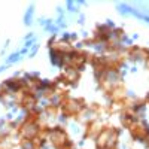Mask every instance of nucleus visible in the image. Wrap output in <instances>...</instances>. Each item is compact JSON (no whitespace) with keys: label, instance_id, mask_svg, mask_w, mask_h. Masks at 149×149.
Wrapping results in <instances>:
<instances>
[{"label":"nucleus","instance_id":"obj_1","mask_svg":"<svg viewBox=\"0 0 149 149\" xmlns=\"http://www.w3.org/2000/svg\"><path fill=\"white\" fill-rule=\"evenodd\" d=\"M69 133L66 130L64 125H57V127H52V131L49 134L48 140L51 142V145L54 146V149H61L64 146V143L69 140Z\"/></svg>","mask_w":149,"mask_h":149},{"label":"nucleus","instance_id":"obj_2","mask_svg":"<svg viewBox=\"0 0 149 149\" xmlns=\"http://www.w3.org/2000/svg\"><path fill=\"white\" fill-rule=\"evenodd\" d=\"M130 131V136L134 139V140H139V142H146L149 139V127L146 125V124L143 121H136L133 125L128 128Z\"/></svg>","mask_w":149,"mask_h":149},{"label":"nucleus","instance_id":"obj_3","mask_svg":"<svg viewBox=\"0 0 149 149\" xmlns=\"http://www.w3.org/2000/svg\"><path fill=\"white\" fill-rule=\"evenodd\" d=\"M102 130V125L98 124V121L95 118H91V119H86L85 122V133H84V137L85 139H95L98 133Z\"/></svg>","mask_w":149,"mask_h":149},{"label":"nucleus","instance_id":"obj_4","mask_svg":"<svg viewBox=\"0 0 149 149\" xmlns=\"http://www.w3.org/2000/svg\"><path fill=\"white\" fill-rule=\"evenodd\" d=\"M40 119H42V110H39L37 107H33L26 112V116H24L22 122L29 124V125H39Z\"/></svg>","mask_w":149,"mask_h":149},{"label":"nucleus","instance_id":"obj_5","mask_svg":"<svg viewBox=\"0 0 149 149\" xmlns=\"http://www.w3.org/2000/svg\"><path fill=\"white\" fill-rule=\"evenodd\" d=\"M5 85L12 93H18V91H21L24 86H26V81L21 79V78H10V79H8L5 82Z\"/></svg>","mask_w":149,"mask_h":149},{"label":"nucleus","instance_id":"obj_6","mask_svg":"<svg viewBox=\"0 0 149 149\" xmlns=\"http://www.w3.org/2000/svg\"><path fill=\"white\" fill-rule=\"evenodd\" d=\"M43 113H46L49 118H57L61 113V107L58 103H48L43 107Z\"/></svg>","mask_w":149,"mask_h":149},{"label":"nucleus","instance_id":"obj_7","mask_svg":"<svg viewBox=\"0 0 149 149\" xmlns=\"http://www.w3.org/2000/svg\"><path fill=\"white\" fill-rule=\"evenodd\" d=\"M125 54H127V57H130L131 60H137V58H140V54H142V48L140 46H128L127 49H125Z\"/></svg>","mask_w":149,"mask_h":149},{"label":"nucleus","instance_id":"obj_8","mask_svg":"<svg viewBox=\"0 0 149 149\" xmlns=\"http://www.w3.org/2000/svg\"><path fill=\"white\" fill-rule=\"evenodd\" d=\"M88 109L93 112L94 115H100V113H103V112H104V107H103L102 104H98V103H93V104H90Z\"/></svg>","mask_w":149,"mask_h":149},{"label":"nucleus","instance_id":"obj_9","mask_svg":"<svg viewBox=\"0 0 149 149\" xmlns=\"http://www.w3.org/2000/svg\"><path fill=\"white\" fill-rule=\"evenodd\" d=\"M9 94H10V90L8 88L6 85H2V86H0V100H3V98H6Z\"/></svg>","mask_w":149,"mask_h":149},{"label":"nucleus","instance_id":"obj_10","mask_svg":"<svg viewBox=\"0 0 149 149\" xmlns=\"http://www.w3.org/2000/svg\"><path fill=\"white\" fill-rule=\"evenodd\" d=\"M61 149H76V146H74V142H73V140H70V139H69Z\"/></svg>","mask_w":149,"mask_h":149}]
</instances>
